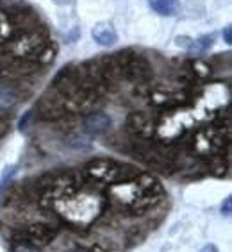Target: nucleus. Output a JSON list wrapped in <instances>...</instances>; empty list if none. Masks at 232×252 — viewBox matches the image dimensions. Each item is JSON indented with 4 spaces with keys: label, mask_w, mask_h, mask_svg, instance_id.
Masks as SVG:
<instances>
[{
    "label": "nucleus",
    "mask_w": 232,
    "mask_h": 252,
    "mask_svg": "<svg viewBox=\"0 0 232 252\" xmlns=\"http://www.w3.org/2000/svg\"><path fill=\"white\" fill-rule=\"evenodd\" d=\"M84 174L95 181L106 183V185H118V183L134 181L140 175V172L132 165H127V163H118L115 159L98 158V159L89 161L84 166Z\"/></svg>",
    "instance_id": "f257e3e1"
},
{
    "label": "nucleus",
    "mask_w": 232,
    "mask_h": 252,
    "mask_svg": "<svg viewBox=\"0 0 232 252\" xmlns=\"http://www.w3.org/2000/svg\"><path fill=\"white\" fill-rule=\"evenodd\" d=\"M47 43H49L47 36L39 32L38 29L20 31V32L13 34V38L4 45V49L11 54V58L27 59V61L36 63L38 54L43 50V47Z\"/></svg>",
    "instance_id": "f03ea898"
},
{
    "label": "nucleus",
    "mask_w": 232,
    "mask_h": 252,
    "mask_svg": "<svg viewBox=\"0 0 232 252\" xmlns=\"http://www.w3.org/2000/svg\"><path fill=\"white\" fill-rule=\"evenodd\" d=\"M152 75H154L152 66L143 56H138L132 50L123 52V81L143 86V84L150 83Z\"/></svg>",
    "instance_id": "7ed1b4c3"
},
{
    "label": "nucleus",
    "mask_w": 232,
    "mask_h": 252,
    "mask_svg": "<svg viewBox=\"0 0 232 252\" xmlns=\"http://www.w3.org/2000/svg\"><path fill=\"white\" fill-rule=\"evenodd\" d=\"M84 83V75H83V68L77 66V64H68V66L61 68L59 73L56 75L52 83V90L61 95V97L66 100L70 98L75 92H79L83 88Z\"/></svg>",
    "instance_id": "20e7f679"
},
{
    "label": "nucleus",
    "mask_w": 232,
    "mask_h": 252,
    "mask_svg": "<svg viewBox=\"0 0 232 252\" xmlns=\"http://www.w3.org/2000/svg\"><path fill=\"white\" fill-rule=\"evenodd\" d=\"M36 109H38V118L43 122H61L68 115L66 100L52 88L41 95Z\"/></svg>",
    "instance_id": "39448f33"
},
{
    "label": "nucleus",
    "mask_w": 232,
    "mask_h": 252,
    "mask_svg": "<svg viewBox=\"0 0 232 252\" xmlns=\"http://www.w3.org/2000/svg\"><path fill=\"white\" fill-rule=\"evenodd\" d=\"M102 104V93L93 90V88H81L70 98H66L68 113H81V115H89L97 111V107Z\"/></svg>",
    "instance_id": "423d86ee"
},
{
    "label": "nucleus",
    "mask_w": 232,
    "mask_h": 252,
    "mask_svg": "<svg viewBox=\"0 0 232 252\" xmlns=\"http://www.w3.org/2000/svg\"><path fill=\"white\" fill-rule=\"evenodd\" d=\"M22 240H27V242L38 245V247H43V245H49L52 243L56 238H58V229L49 225V223H29L25 225L22 231H20V236Z\"/></svg>",
    "instance_id": "0eeeda50"
},
{
    "label": "nucleus",
    "mask_w": 232,
    "mask_h": 252,
    "mask_svg": "<svg viewBox=\"0 0 232 252\" xmlns=\"http://www.w3.org/2000/svg\"><path fill=\"white\" fill-rule=\"evenodd\" d=\"M125 129L127 132L134 134L140 140H145L148 136H152L154 132V124L150 120V117L143 111H134L131 113L125 120Z\"/></svg>",
    "instance_id": "6e6552de"
},
{
    "label": "nucleus",
    "mask_w": 232,
    "mask_h": 252,
    "mask_svg": "<svg viewBox=\"0 0 232 252\" xmlns=\"http://www.w3.org/2000/svg\"><path fill=\"white\" fill-rule=\"evenodd\" d=\"M22 100V90L15 83H2L0 84V115H9L18 102Z\"/></svg>",
    "instance_id": "1a4fd4ad"
},
{
    "label": "nucleus",
    "mask_w": 232,
    "mask_h": 252,
    "mask_svg": "<svg viewBox=\"0 0 232 252\" xmlns=\"http://www.w3.org/2000/svg\"><path fill=\"white\" fill-rule=\"evenodd\" d=\"M111 118L107 117L106 113L100 111H93L89 115H86V118L83 120L84 131L89 136H102L106 134L109 129H111Z\"/></svg>",
    "instance_id": "9d476101"
},
{
    "label": "nucleus",
    "mask_w": 232,
    "mask_h": 252,
    "mask_svg": "<svg viewBox=\"0 0 232 252\" xmlns=\"http://www.w3.org/2000/svg\"><path fill=\"white\" fill-rule=\"evenodd\" d=\"M91 38L97 41L100 47H111L118 41V32L109 22H100L91 29Z\"/></svg>",
    "instance_id": "9b49d317"
},
{
    "label": "nucleus",
    "mask_w": 232,
    "mask_h": 252,
    "mask_svg": "<svg viewBox=\"0 0 232 252\" xmlns=\"http://www.w3.org/2000/svg\"><path fill=\"white\" fill-rule=\"evenodd\" d=\"M136 185L141 189V193L154 197V199H157L163 193V186H161L159 179L152 174H140L136 177Z\"/></svg>",
    "instance_id": "f8f14e48"
},
{
    "label": "nucleus",
    "mask_w": 232,
    "mask_h": 252,
    "mask_svg": "<svg viewBox=\"0 0 232 252\" xmlns=\"http://www.w3.org/2000/svg\"><path fill=\"white\" fill-rule=\"evenodd\" d=\"M148 4L161 16H177L182 9L179 0H150Z\"/></svg>",
    "instance_id": "ddd939ff"
},
{
    "label": "nucleus",
    "mask_w": 232,
    "mask_h": 252,
    "mask_svg": "<svg viewBox=\"0 0 232 252\" xmlns=\"http://www.w3.org/2000/svg\"><path fill=\"white\" fill-rule=\"evenodd\" d=\"M13 34H15V29L9 22V16L5 11H0V45L7 43L13 38Z\"/></svg>",
    "instance_id": "4468645a"
},
{
    "label": "nucleus",
    "mask_w": 232,
    "mask_h": 252,
    "mask_svg": "<svg viewBox=\"0 0 232 252\" xmlns=\"http://www.w3.org/2000/svg\"><path fill=\"white\" fill-rule=\"evenodd\" d=\"M11 252H41V247L27 242V240H22V238H15L11 242Z\"/></svg>",
    "instance_id": "2eb2a0df"
},
{
    "label": "nucleus",
    "mask_w": 232,
    "mask_h": 252,
    "mask_svg": "<svg viewBox=\"0 0 232 252\" xmlns=\"http://www.w3.org/2000/svg\"><path fill=\"white\" fill-rule=\"evenodd\" d=\"M213 39L214 36L213 34H207V36H200L199 39H191V43H189L188 49L191 52H203V50H207L211 45H213Z\"/></svg>",
    "instance_id": "dca6fc26"
},
{
    "label": "nucleus",
    "mask_w": 232,
    "mask_h": 252,
    "mask_svg": "<svg viewBox=\"0 0 232 252\" xmlns=\"http://www.w3.org/2000/svg\"><path fill=\"white\" fill-rule=\"evenodd\" d=\"M54 58H56V47H54L52 43H47L43 47V50L38 54V58H36V63L38 64H49L54 61Z\"/></svg>",
    "instance_id": "f3484780"
},
{
    "label": "nucleus",
    "mask_w": 232,
    "mask_h": 252,
    "mask_svg": "<svg viewBox=\"0 0 232 252\" xmlns=\"http://www.w3.org/2000/svg\"><path fill=\"white\" fill-rule=\"evenodd\" d=\"M15 172H16V168L15 166H9V168H5V172H4V175H2V181H0V195L4 193L5 189L9 188V183H11V179H13V175H15Z\"/></svg>",
    "instance_id": "a211bd4d"
},
{
    "label": "nucleus",
    "mask_w": 232,
    "mask_h": 252,
    "mask_svg": "<svg viewBox=\"0 0 232 252\" xmlns=\"http://www.w3.org/2000/svg\"><path fill=\"white\" fill-rule=\"evenodd\" d=\"M193 72L200 73V75H207V73L211 72V68H209L205 63H202V61H195V63H193Z\"/></svg>",
    "instance_id": "6ab92c4d"
},
{
    "label": "nucleus",
    "mask_w": 232,
    "mask_h": 252,
    "mask_svg": "<svg viewBox=\"0 0 232 252\" xmlns=\"http://www.w3.org/2000/svg\"><path fill=\"white\" fill-rule=\"evenodd\" d=\"M9 127L11 126H9V122H7V118L0 115V138H4V136L9 132Z\"/></svg>",
    "instance_id": "aec40b11"
},
{
    "label": "nucleus",
    "mask_w": 232,
    "mask_h": 252,
    "mask_svg": "<svg viewBox=\"0 0 232 252\" xmlns=\"http://www.w3.org/2000/svg\"><path fill=\"white\" fill-rule=\"evenodd\" d=\"M222 213L225 215V217H231V213H232V197H227V199H225V202L222 204Z\"/></svg>",
    "instance_id": "412c9836"
},
{
    "label": "nucleus",
    "mask_w": 232,
    "mask_h": 252,
    "mask_svg": "<svg viewBox=\"0 0 232 252\" xmlns=\"http://www.w3.org/2000/svg\"><path fill=\"white\" fill-rule=\"evenodd\" d=\"M222 36H223V41H225L227 45L232 43V27H231V25H227V27L223 29Z\"/></svg>",
    "instance_id": "4be33fe9"
},
{
    "label": "nucleus",
    "mask_w": 232,
    "mask_h": 252,
    "mask_svg": "<svg viewBox=\"0 0 232 252\" xmlns=\"http://www.w3.org/2000/svg\"><path fill=\"white\" fill-rule=\"evenodd\" d=\"M32 115H34V111H27L25 113V117L20 120V129L24 131V129H27V126H29V120L32 118Z\"/></svg>",
    "instance_id": "5701e85b"
},
{
    "label": "nucleus",
    "mask_w": 232,
    "mask_h": 252,
    "mask_svg": "<svg viewBox=\"0 0 232 252\" xmlns=\"http://www.w3.org/2000/svg\"><path fill=\"white\" fill-rule=\"evenodd\" d=\"M200 252H220V251H218V247L214 243H207V245H203V247L200 249Z\"/></svg>",
    "instance_id": "b1692460"
},
{
    "label": "nucleus",
    "mask_w": 232,
    "mask_h": 252,
    "mask_svg": "<svg viewBox=\"0 0 232 252\" xmlns=\"http://www.w3.org/2000/svg\"><path fill=\"white\" fill-rule=\"evenodd\" d=\"M66 252H89L87 249H84V247H72L70 251H66Z\"/></svg>",
    "instance_id": "393cba45"
},
{
    "label": "nucleus",
    "mask_w": 232,
    "mask_h": 252,
    "mask_svg": "<svg viewBox=\"0 0 232 252\" xmlns=\"http://www.w3.org/2000/svg\"><path fill=\"white\" fill-rule=\"evenodd\" d=\"M89 252H106V251H104V249H102L100 245H98V243H95V245H93L91 251H89Z\"/></svg>",
    "instance_id": "a878e982"
}]
</instances>
